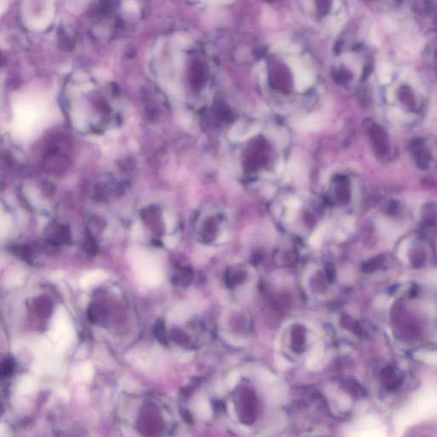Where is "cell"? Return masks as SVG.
Masks as SVG:
<instances>
[{"label":"cell","instance_id":"5","mask_svg":"<svg viewBox=\"0 0 437 437\" xmlns=\"http://www.w3.org/2000/svg\"><path fill=\"white\" fill-rule=\"evenodd\" d=\"M358 436L361 437H382L386 436L385 428L374 416H367L363 418L359 424Z\"/></svg>","mask_w":437,"mask_h":437},{"label":"cell","instance_id":"4","mask_svg":"<svg viewBox=\"0 0 437 437\" xmlns=\"http://www.w3.org/2000/svg\"><path fill=\"white\" fill-rule=\"evenodd\" d=\"M73 330L68 321V317L63 308L57 311L53 322L52 339L55 341L59 351L63 350L69 345L73 339Z\"/></svg>","mask_w":437,"mask_h":437},{"label":"cell","instance_id":"6","mask_svg":"<svg viewBox=\"0 0 437 437\" xmlns=\"http://www.w3.org/2000/svg\"><path fill=\"white\" fill-rule=\"evenodd\" d=\"M291 67L294 72V79H295V86L296 90L299 91H303L309 87L313 82L314 77L309 72L306 71L300 61L298 59H291Z\"/></svg>","mask_w":437,"mask_h":437},{"label":"cell","instance_id":"9","mask_svg":"<svg viewBox=\"0 0 437 437\" xmlns=\"http://www.w3.org/2000/svg\"><path fill=\"white\" fill-rule=\"evenodd\" d=\"M414 357L415 359L422 362L430 365H437V351L420 350L414 353Z\"/></svg>","mask_w":437,"mask_h":437},{"label":"cell","instance_id":"14","mask_svg":"<svg viewBox=\"0 0 437 437\" xmlns=\"http://www.w3.org/2000/svg\"><path fill=\"white\" fill-rule=\"evenodd\" d=\"M93 374V369L90 363H85L84 365L81 366V369L79 372V375L81 380L83 381H88L91 379Z\"/></svg>","mask_w":437,"mask_h":437},{"label":"cell","instance_id":"10","mask_svg":"<svg viewBox=\"0 0 437 437\" xmlns=\"http://www.w3.org/2000/svg\"><path fill=\"white\" fill-rule=\"evenodd\" d=\"M320 125V117L317 114H314L301 120L300 127L307 131H313L317 129Z\"/></svg>","mask_w":437,"mask_h":437},{"label":"cell","instance_id":"3","mask_svg":"<svg viewBox=\"0 0 437 437\" xmlns=\"http://www.w3.org/2000/svg\"><path fill=\"white\" fill-rule=\"evenodd\" d=\"M131 262L137 277L144 285L155 287L162 282V271L156 260L148 253L137 250L130 253Z\"/></svg>","mask_w":437,"mask_h":437},{"label":"cell","instance_id":"2","mask_svg":"<svg viewBox=\"0 0 437 437\" xmlns=\"http://www.w3.org/2000/svg\"><path fill=\"white\" fill-rule=\"evenodd\" d=\"M46 104L35 97H24L15 106V130L22 137L32 135L46 120Z\"/></svg>","mask_w":437,"mask_h":437},{"label":"cell","instance_id":"1","mask_svg":"<svg viewBox=\"0 0 437 437\" xmlns=\"http://www.w3.org/2000/svg\"><path fill=\"white\" fill-rule=\"evenodd\" d=\"M437 411V392L434 389H423L395 416V432L398 435L402 434L409 426L430 418Z\"/></svg>","mask_w":437,"mask_h":437},{"label":"cell","instance_id":"11","mask_svg":"<svg viewBox=\"0 0 437 437\" xmlns=\"http://www.w3.org/2000/svg\"><path fill=\"white\" fill-rule=\"evenodd\" d=\"M189 315V309L185 305H178L170 314V319L174 322H181L186 320Z\"/></svg>","mask_w":437,"mask_h":437},{"label":"cell","instance_id":"18","mask_svg":"<svg viewBox=\"0 0 437 437\" xmlns=\"http://www.w3.org/2000/svg\"><path fill=\"white\" fill-rule=\"evenodd\" d=\"M277 365L279 366V368H281V369H285L286 367H288L289 363L285 358H282V357H278V359H277Z\"/></svg>","mask_w":437,"mask_h":437},{"label":"cell","instance_id":"13","mask_svg":"<svg viewBox=\"0 0 437 437\" xmlns=\"http://www.w3.org/2000/svg\"><path fill=\"white\" fill-rule=\"evenodd\" d=\"M20 390L23 393H30L35 389V383L30 377H24L19 384Z\"/></svg>","mask_w":437,"mask_h":437},{"label":"cell","instance_id":"15","mask_svg":"<svg viewBox=\"0 0 437 437\" xmlns=\"http://www.w3.org/2000/svg\"><path fill=\"white\" fill-rule=\"evenodd\" d=\"M323 233H324V230L323 229H319L312 235L310 239H309V243H310V245L312 247L318 248V247L320 246L321 243H322V238H323Z\"/></svg>","mask_w":437,"mask_h":437},{"label":"cell","instance_id":"17","mask_svg":"<svg viewBox=\"0 0 437 437\" xmlns=\"http://www.w3.org/2000/svg\"><path fill=\"white\" fill-rule=\"evenodd\" d=\"M300 206H301V202L299 201L297 198H292L289 200L288 208L289 210L291 211V214H294V212L298 209Z\"/></svg>","mask_w":437,"mask_h":437},{"label":"cell","instance_id":"16","mask_svg":"<svg viewBox=\"0 0 437 437\" xmlns=\"http://www.w3.org/2000/svg\"><path fill=\"white\" fill-rule=\"evenodd\" d=\"M240 379V374L237 371H234L228 375L227 379V386L229 389H233L234 387L236 385V383L238 382Z\"/></svg>","mask_w":437,"mask_h":437},{"label":"cell","instance_id":"8","mask_svg":"<svg viewBox=\"0 0 437 437\" xmlns=\"http://www.w3.org/2000/svg\"><path fill=\"white\" fill-rule=\"evenodd\" d=\"M324 354V346L322 344H317L312 349L309 357L307 359V366L309 368L314 367Z\"/></svg>","mask_w":437,"mask_h":437},{"label":"cell","instance_id":"20","mask_svg":"<svg viewBox=\"0 0 437 437\" xmlns=\"http://www.w3.org/2000/svg\"><path fill=\"white\" fill-rule=\"evenodd\" d=\"M167 245L169 247H174L176 245V243H177V240L174 238V237H171V238H169V241H167Z\"/></svg>","mask_w":437,"mask_h":437},{"label":"cell","instance_id":"12","mask_svg":"<svg viewBox=\"0 0 437 437\" xmlns=\"http://www.w3.org/2000/svg\"><path fill=\"white\" fill-rule=\"evenodd\" d=\"M199 417L202 418H208L212 414V409H211L209 403L206 400H202L198 402V408H197Z\"/></svg>","mask_w":437,"mask_h":437},{"label":"cell","instance_id":"7","mask_svg":"<svg viewBox=\"0 0 437 437\" xmlns=\"http://www.w3.org/2000/svg\"><path fill=\"white\" fill-rule=\"evenodd\" d=\"M106 278H107V275L104 272L93 271V272H88L81 278V285L84 288H87V287H90L92 285L99 284L101 282L104 281Z\"/></svg>","mask_w":437,"mask_h":437},{"label":"cell","instance_id":"19","mask_svg":"<svg viewBox=\"0 0 437 437\" xmlns=\"http://www.w3.org/2000/svg\"><path fill=\"white\" fill-rule=\"evenodd\" d=\"M227 408H228V411H229V413L233 416V418H234V417H235V413H234L233 404L232 402H229V404L227 405Z\"/></svg>","mask_w":437,"mask_h":437}]
</instances>
